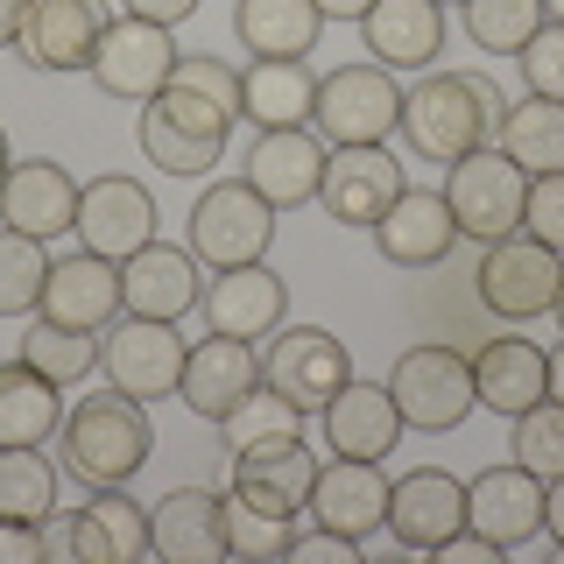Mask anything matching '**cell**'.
Segmentation results:
<instances>
[{
  "instance_id": "obj_37",
  "label": "cell",
  "mask_w": 564,
  "mask_h": 564,
  "mask_svg": "<svg viewBox=\"0 0 564 564\" xmlns=\"http://www.w3.org/2000/svg\"><path fill=\"white\" fill-rule=\"evenodd\" d=\"M57 508V473L43 445H0V516L8 522H43Z\"/></svg>"
},
{
  "instance_id": "obj_55",
  "label": "cell",
  "mask_w": 564,
  "mask_h": 564,
  "mask_svg": "<svg viewBox=\"0 0 564 564\" xmlns=\"http://www.w3.org/2000/svg\"><path fill=\"white\" fill-rule=\"evenodd\" d=\"M543 8H551V22H564V0H543Z\"/></svg>"
},
{
  "instance_id": "obj_10",
  "label": "cell",
  "mask_w": 564,
  "mask_h": 564,
  "mask_svg": "<svg viewBox=\"0 0 564 564\" xmlns=\"http://www.w3.org/2000/svg\"><path fill=\"white\" fill-rule=\"evenodd\" d=\"M261 381H269L275 395H290L304 416H317L352 381V352H346V339H332L325 325H282V339L269 332Z\"/></svg>"
},
{
  "instance_id": "obj_45",
  "label": "cell",
  "mask_w": 564,
  "mask_h": 564,
  "mask_svg": "<svg viewBox=\"0 0 564 564\" xmlns=\"http://www.w3.org/2000/svg\"><path fill=\"white\" fill-rule=\"evenodd\" d=\"M290 557H296V564H360V543L317 522L311 536H290Z\"/></svg>"
},
{
  "instance_id": "obj_9",
  "label": "cell",
  "mask_w": 564,
  "mask_h": 564,
  "mask_svg": "<svg viewBox=\"0 0 564 564\" xmlns=\"http://www.w3.org/2000/svg\"><path fill=\"white\" fill-rule=\"evenodd\" d=\"M184 352H191V339L176 332V317H134V311H120L113 325L99 332L106 381H113L120 395H141V402L176 395V381H184Z\"/></svg>"
},
{
  "instance_id": "obj_25",
  "label": "cell",
  "mask_w": 564,
  "mask_h": 564,
  "mask_svg": "<svg viewBox=\"0 0 564 564\" xmlns=\"http://www.w3.org/2000/svg\"><path fill=\"white\" fill-rule=\"evenodd\" d=\"M254 388H261V352L247 339H219V332H205V339L184 352V381H176V395H184L205 423H226V410H240V395H254Z\"/></svg>"
},
{
  "instance_id": "obj_28",
  "label": "cell",
  "mask_w": 564,
  "mask_h": 564,
  "mask_svg": "<svg viewBox=\"0 0 564 564\" xmlns=\"http://www.w3.org/2000/svg\"><path fill=\"white\" fill-rule=\"evenodd\" d=\"M360 35H367V57L388 64V70H423L445 50V8L437 0H375L360 14Z\"/></svg>"
},
{
  "instance_id": "obj_41",
  "label": "cell",
  "mask_w": 564,
  "mask_h": 564,
  "mask_svg": "<svg viewBox=\"0 0 564 564\" xmlns=\"http://www.w3.org/2000/svg\"><path fill=\"white\" fill-rule=\"evenodd\" d=\"M516 466H529L536 480H557L564 473V402L543 395L536 410L516 416Z\"/></svg>"
},
{
  "instance_id": "obj_32",
  "label": "cell",
  "mask_w": 564,
  "mask_h": 564,
  "mask_svg": "<svg viewBox=\"0 0 564 564\" xmlns=\"http://www.w3.org/2000/svg\"><path fill=\"white\" fill-rule=\"evenodd\" d=\"M234 35L247 57H311L325 14L317 0H234Z\"/></svg>"
},
{
  "instance_id": "obj_46",
  "label": "cell",
  "mask_w": 564,
  "mask_h": 564,
  "mask_svg": "<svg viewBox=\"0 0 564 564\" xmlns=\"http://www.w3.org/2000/svg\"><path fill=\"white\" fill-rule=\"evenodd\" d=\"M0 564H43V529L0 516Z\"/></svg>"
},
{
  "instance_id": "obj_33",
  "label": "cell",
  "mask_w": 564,
  "mask_h": 564,
  "mask_svg": "<svg viewBox=\"0 0 564 564\" xmlns=\"http://www.w3.org/2000/svg\"><path fill=\"white\" fill-rule=\"evenodd\" d=\"M57 381H43L35 367L14 352L0 360V445H50L57 437Z\"/></svg>"
},
{
  "instance_id": "obj_3",
  "label": "cell",
  "mask_w": 564,
  "mask_h": 564,
  "mask_svg": "<svg viewBox=\"0 0 564 564\" xmlns=\"http://www.w3.org/2000/svg\"><path fill=\"white\" fill-rule=\"evenodd\" d=\"M141 155L170 176H205L219 170L226 155V134H234V113H219L212 99L184 93V85H163L149 106H141Z\"/></svg>"
},
{
  "instance_id": "obj_48",
  "label": "cell",
  "mask_w": 564,
  "mask_h": 564,
  "mask_svg": "<svg viewBox=\"0 0 564 564\" xmlns=\"http://www.w3.org/2000/svg\"><path fill=\"white\" fill-rule=\"evenodd\" d=\"M431 557H445V564H494L501 551H494V543L480 536V529H458V536H445V543H437Z\"/></svg>"
},
{
  "instance_id": "obj_57",
  "label": "cell",
  "mask_w": 564,
  "mask_h": 564,
  "mask_svg": "<svg viewBox=\"0 0 564 564\" xmlns=\"http://www.w3.org/2000/svg\"><path fill=\"white\" fill-rule=\"evenodd\" d=\"M437 8H452V0H437Z\"/></svg>"
},
{
  "instance_id": "obj_18",
  "label": "cell",
  "mask_w": 564,
  "mask_h": 564,
  "mask_svg": "<svg viewBox=\"0 0 564 564\" xmlns=\"http://www.w3.org/2000/svg\"><path fill=\"white\" fill-rule=\"evenodd\" d=\"M120 311H128V304H120V261L93 254V247L50 261V282H43V304H35V317L70 325V332H106Z\"/></svg>"
},
{
  "instance_id": "obj_11",
  "label": "cell",
  "mask_w": 564,
  "mask_h": 564,
  "mask_svg": "<svg viewBox=\"0 0 564 564\" xmlns=\"http://www.w3.org/2000/svg\"><path fill=\"white\" fill-rule=\"evenodd\" d=\"M176 29L163 22H141V14H113L99 35V57H93V85L106 99H134V106H149L155 93L170 85V70H176Z\"/></svg>"
},
{
  "instance_id": "obj_42",
  "label": "cell",
  "mask_w": 564,
  "mask_h": 564,
  "mask_svg": "<svg viewBox=\"0 0 564 564\" xmlns=\"http://www.w3.org/2000/svg\"><path fill=\"white\" fill-rule=\"evenodd\" d=\"M170 85H184V93H198V99L219 106V113H234V120H240V70L226 64V57L184 50V57H176V70H170Z\"/></svg>"
},
{
  "instance_id": "obj_38",
  "label": "cell",
  "mask_w": 564,
  "mask_h": 564,
  "mask_svg": "<svg viewBox=\"0 0 564 564\" xmlns=\"http://www.w3.org/2000/svg\"><path fill=\"white\" fill-rule=\"evenodd\" d=\"M226 445H219V458H234V452H247V445H269V437H304V410H296L290 395H275L269 381L254 388V395H240V410H226Z\"/></svg>"
},
{
  "instance_id": "obj_22",
  "label": "cell",
  "mask_w": 564,
  "mask_h": 564,
  "mask_svg": "<svg viewBox=\"0 0 564 564\" xmlns=\"http://www.w3.org/2000/svg\"><path fill=\"white\" fill-rule=\"evenodd\" d=\"M106 22H113L106 0H29V22H22L14 50L35 70H93Z\"/></svg>"
},
{
  "instance_id": "obj_52",
  "label": "cell",
  "mask_w": 564,
  "mask_h": 564,
  "mask_svg": "<svg viewBox=\"0 0 564 564\" xmlns=\"http://www.w3.org/2000/svg\"><path fill=\"white\" fill-rule=\"evenodd\" d=\"M367 8H375V0H317V14H325V22H360Z\"/></svg>"
},
{
  "instance_id": "obj_23",
  "label": "cell",
  "mask_w": 564,
  "mask_h": 564,
  "mask_svg": "<svg viewBox=\"0 0 564 564\" xmlns=\"http://www.w3.org/2000/svg\"><path fill=\"white\" fill-rule=\"evenodd\" d=\"M311 516L325 529H339V536H352V543H367L375 529H388V473H381V458L332 452V466H317V480H311Z\"/></svg>"
},
{
  "instance_id": "obj_4",
  "label": "cell",
  "mask_w": 564,
  "mask_h": 564,
  "mask_svg": "<svg viewBox=\"0 0 564 564\" xmlns=\"http://www.w3.org/2000/svg\"><path fill=\"white\" fill-rule=\"evenodd\" d=\"M275 219H282V212L261 198L247 176H226V184H212L205 198L191 205V254H198L212 275H219V269H247V261H269Z\"/></svg>"
},
{
  "instance_id": "obj_34",
  "label": "cell",
  "mask_w": 564,
  "mask_h": 564,
  "mask_svg": "<svg viewBox=\"0 0 564 564\" xmlns=\"http://www.w3.org/2000/svg\"><path fill=\"white\" fill-rule=\"evenodd\" d=\"M494 149L529 176L564 170V99H516L508 120H501V134H494Z\"/></svg>"
},
{
  "instance_id": "obj_51",
  "label": "cell",
  "mask_w": 564,
  "mask_h": 564,
  "mask_svg": "<svg viewBox=\"0 0 564 564\" xmlns=\"http://www.w3.org/2000/svg\"><path fill=\"white\" fill-rule=\"evenodd\" d=\"M22 22H29V0H0V50L22 43Z\"/></svg>"
},
{
  "instance_id": "obj_6",
  "label": "cell",
  "mask_w": 564,
  "mask_h": 564,
  "mask_svg": "<svg viewBox=\"0 0 564 564\" xmlns=\"http://www.w3.org/2000/svg\"><path fill=\"white\" fill-rule=\"evenodd\" d=\"M388 395H395V416L402 431H458L480 395H473V360L458 346H410L388 375Z\"/></svg>"
},
{
  "instance_id": "obj_53",
  "label": "cell",
  "mask_w": 564,
  "mask_h": 564,
  "mask_svg": "<svg viewBox=\"0 0 564 564\" xmlns=\"http://www.w3.org/2000/svg\"><path fill=\"white\" fill-rule=\"evenodd\" d=\"M551 402H564V346H551Z\"/></svg>"
},
{
  "instance_id": "obj_56",
  "label": "cell",
  "mask_w": 564,
  "mask_h": 564,
  "mask_svg": "<svg viewBox=\"0 0 564 564\" xmlns=\"http://www.w3.org/2000/svg\"><path fill=\"white\" fill-rule=\"evenodd\" d=\"M551 317H557V325H564V290H557V311H551Z\"/></svg>"
},
{
  "instance_id": "obj_39",
  "label": "cell",
  "mask_w": 564,
  "mask_h": 564,
  "mask_svg": "<svg viewBox=\"0 0 564 564\" xmlns=\"http://www.w3.org/2000/svg\"><path fill=\"white\" fill-rule=\"evenodd\" d=\"M43 282H50V254L35 234H14L0 226V317H22L43 304Z\"/></svg>"
},
{
  "instance_id": "obj_21",
  "label": "cell",
  "mask_w": 564,
  "mask_h": 564,
  "mask_svg": "<svg viewBox=\"0 0 564 564\" xmlns=\"http://www.w3.org/2000/svg\"><path fill=\"white\" fill-rule=\"evenodd\" d=\"M198 296H205V261L191 247L149 240L120 261V304L134 317H184V311H198Z\"/></svg>"
},
{
  "instance_id": "obj_26",
  "label": "cell",
  "mask_w": 564,
  "mask_h": 564,
  "mask_svg": "<svg viewBox=\"0 0 564 564\" xmlns=\"http://www.w3.org/2000/svg\"><path fill=\"white\" fill-rule=\"evenodd\" d=\"M149 536H155V557H170V564H219L226 557V494L170 487L149 508Z\"/></svg>"
},
{
  "instance_id": "obj_15",
  "label": "cell",
  "mask_w": 564,
  "mask_h": 564,
  "mask_svg": "<svg viewBox=\"0 0 564 564\" xmlns=\"http://www.w3.org/2000/svg\"><path fill=\"white\" fill-rule=\"evenodd\" d=\"M205 311V332H219V339H269L282 332V311H290V282H282L269 261H247V269H219L205 282L198 296Z\"/></svg>"
},
{
  "instance_id": "obj_1",
  "label": "cell",
  "mask_w": 564,
  "mask_h": 564,
  "mask_svg": "<svg viewBox=\"0 0 564 564\" xmlns=\"http://www.w3.org/2000/svg\"><path fill=\"white\" fill-rule=\"evenodd\" d=\"M508 120V93L487 70H431L416 93H402V141L423 163H458L487 149Z\"/></svg>"
},
{
  "instance_id": "obj_47",
  "label": "cell",
  "mask_w": 564,
  "mask_h": 564,
  "mask_svg": "<svg viewBox=\"0 0 564 564\" xmlns=\"http://www.w3.org/2000/svg\"><path fill=\"white\" fill-rule=\"evenodd\" d=\"M43 557H57V564H78V508H70V516H57V508H50L43 522Z\"/></svg>"
},
{
  "instance_id": "obj_43",
  "label": "cell",
  "mask_w": 564,
  "mask_h": 564,
  "mask_svg": "<svg viewBox=\"0 0 564 564\" xmlns=\"http://www.w3.org/2000/svg\"><path fill=\"white\" fill-rule=\"evenodd\" d=\"M516 64H522L529 99H564V22H543V29L516 50Z\"/></svg>"
},
{
  "instance_id": "obj_27",
  "label": "cell",
  "mask_w": 564,
  "mask_h": 564,
  "mask_svg": "<svg viewBox=\"0 0 564 564\" xmlns=\"http://www.w3.org/2000/svg\"><path fill=\"white\" fill-rule=\"evenodd\" d=\"M452 240H458V226H452V205H445V191H402L395 205L375 219V247L395 269H437V261L452 254Z\"/></svg>"
},
{
  "instance_id": "obj_20",
  "label": "cell",
  "mask_w": 564,
  "mask_h": 564,
  "mask_svg": "<svg viewBox=\"0 0 564 564\" xmlns=\"http://www.w3.org/2000/svg\"><path fill=\"white\" fill-rule=\"evenodd\" d=\"M466 529H480L494 551H516L543 529V480L529 466H487L466 480Z\"/></svg>"
},
{
  "instance_id": "obj_14",
  "label": "cell",
  "mask_w": 564,
  "mask_h": 564,
  "mask_svg": "<svg viewBox=\"0 0 564 564\" xmlns=\"http://www.w3.org/2000/svg\"><path fill=\"white\" fill-rule=\"evenodd\" d=\"M325 155L332 141L317 128H261L254 149H247V184L261 191L275 212H296V205H317V184H325Z\"/></svg>"
},
{
  "instance_id": "obj_54",
  "label": "cell",
  "mask_w": 564,
  "mask_h": 564,
  "mask_svg": "<svg viewBox=\"0 0 564 564\" xmlns=\"http://www.w3.org/2000/svg\"><path fill=\"white\" fill-rule=\"evenodd\" d=\"M8 163H14V155H8V128H0V176H8Z\"/></svg>"
},
{
  "instance_id": "obj_36",
  "label": "cell",
  "mask_w": 564,
  "mask_h": 564,
  "mask_svg": "<svg viewBox=\"0 0 564 564\" xmlns=\"http://www.w3.org/2000/svg\"><path fill=\"white\" fill-rule=\"evenodd\" d=\"M22 360H29L43 381L78 388V381L99 367V332H70V325H50V317H35V325L22 332Z\"/></svg>"
},
{
  "instance_id": "obj_19",
  "label": "cell",
  "mask_w": 564,
  "mask_h": 564,
  "mask_svg": "<svg viewBox=\"0 0 564 564\" xmlns=\"http://www.w3.org/2000/svg\"><path fill=\"white\" fill-rule=\"evenodd\" d=\"M0 226L35 240H57L78 226V176H70L57 155H29V163H8L0 176Z\"/></svg>"
},
{
  "instance_id": "obj_24",
  "label": "cell",
  "mask_w": 564,
  "mask_h": 564,
  "mask_svg": "<svg viewBox=\"0 0 564 564\" xmlns=\"http://www.w3.org/2000/svg\"><path fill=\"white\" fill-rule=\"evenodd\" d=\"M473 395H480V410L516 423L522 410H536V402L551 395V352L536 339H516V332L487 339L473 352Z\"/></svg>"
},
{
  "instance_id": "obj_13",
  "label": "cell",
  "mask_w": 564,
  "mask_h": 564,
  "mask_svg": "<svg viewBox=\"0 0 564 564\" xmlns=\"http://www.w3.org/2000/svg\"><path fill=\"white\" fill-rule=\"evenodd\" d=\"M402 191H410V176H402V163L388 155V141H367V149H332L325 155L317 205H325L339 226H367V234H375V219L402 198Z\"/></svg>"
},
{
  "instance_id": "obj_12",
  "label": "cell",
  "mask_w": 564,
  "mask_h": 564,
  "mask_svg": "<svg viewBox=\"0 0 564 564\" xmlns=\"http://www.w3.org/2000/svg\"><path fill=\"white\" fill-rule=\"evenodd\" d=\"M78 247H93L106 261H128L134 247L155 240V198L141 176H93V184H78Z\"/></svg>"
},
{
  "instance_id": "obj_8",
  "label": "cell",
  "mask_w": 564,
  "mask_h": 564,
  "mask_svg": "<svg viewBox=\"0 0 564 564\" xmlns=\"http://www.w3.org/2000/svg\"><path fill=\"white\" fill-rule=\"evenodd\" d=\"M480 304L508 325H529V317H551L557 311V290H564V254L529 234H501L487 240L480 254V275H473Z\"/></svg>"
},
{
  "instance_id": "obj_29",
  "label": "cell",
  "mask_w": 564,
  "mask_h": 564,
  "mask_svg": "<svg viewBox=\"0 0 564 564\" xmlns=\"http://www.w3.org/2000/svg\"><path fill=\"white\" fill-rule=\"evenodd\" d=\"M317 416H325V445L346 452V458H388L395 437H402V416H395L388 381H346Z\"/></svg>"
},
{
  "instance_id": "obj_49",
  "label": "cell",
  "mask_w": 564,
  "mask_h": 564,
  "mask_svg": "<svg viewBox=\"0 0 564 564\" xmlns=\"http://www.w3.org/2000/svg\"><path fill=\"white\" fill-rule=\"evenodd\" d=\"M128 14H141V22H163V29H176V22H191L198 14V0H120Z\"/></svg>"
},
{
  "instance_id": "obj_2",
  "label": "cell",
  "mask_w": 564,
  "mask_h": 564,
  "mask_svg": "<svg viewBox=\"0 0 564 564\" xmlns=\"http://www.w3.org/2000/svg\"><path fill=\"white\" fill-rule=\"evenodd\" d=\"M149 410H141V395H120L113 381H106V395H85L64 416V473L78 487H128L149 466Z\"/></svg>"
},
{
  "instance_id": "obj_31",
  "label": "cell",
  "mask_w": 564,
  "mask_h": 564,
  "mask_svg": "<svg viewBox=\"0 0 564 564\" xmlns=\"http://www.w3.org/2000/svg\"><path fill=\"white\" fill-rule=\"evenodd\" d=\"M317 70L304 57H254L240 70V120L254 128H311Z\"/></svg>"
},
{
  "instance_id": "obj_40",
  "label": "cell",
  "mask_w": 564,
  "mask_h": 564,
  "mask_svg": "<svg viewBox=\"0 0 564 564\" xmlns=\"http://www.w3.org/2000/svg\"><path fill=\"white\" fill-rule=\"evenodd\" d=\"M290 536H296V522L269 516V508H247L240 494L226 487V557H247V564L290 557Z\"/></svg>"
},
{
  "instance_id": "obj_17",
  "label": "cell",
  "mask_w": 564,
  "mask_h": 564,
  "mask_svg": "<svg viewBox=\"0 0 564 564\" xmlns=\"http://www.w3.org/2000/svg\"><path fill=\"white\" fill-rule=\"evenodd\" d=\"M458 529H466V480H452L445 466H416L388 480V536L402 551H437Z\"/></svg>"
},
{
  "instance_id": "obj_16",
  "label": "cell",
  "mask_w": 564,
  "mask_h": 564,
  "mask_svg": "<svg viewBox=\"0 0 564 564\" xmlns=\"http://www.w3.org/2000/svg\"><path fill=\"white\" fill-rule=\"evenodd\" d=\"M226 480L247 508H269V516L296 522L311 516V480H317V458L304 452V437H269V445H247L226 458Z\"/></svg>"
},
{
  "instance_id": "obj_5",
  "label": "cell",
  "mask_w": 564,
  "mask_h": 564,
  "mask_svg": "<svg viewBox=\"0 0 564 564\" xmlns=\"http://www.w3.org/2000/svg\"><path fill=\"white\" fill-rule=\"evenodd\" d=\"M311 128L332 141V149H367V141H388L402 128V85L388 64H339L317 78V106Z\"/></svg>"
},
{
  "instance_id": "obj_30",
  "label": "cell",
  "mask_w": 564,
  "mask_h": 564,
  "mask_svg": "<svg viewBox=\"0 0 564 564\" xmlns=\"http://www.w3.org/2000/svg\"><path fill=\"white\" fill-rule=\"evenodd\" d=\"M155 557L149 508L128 501V487H93V501L78 508V564H141Z\"/></svg>"
},
{
  "instance_id": "obj_44",
  "label": "cell",
  "mask_w": 564,
  "mask_h": 564,
  "mask_svg": "<svg viewBox=\"0 0 564 564\" xmlns=\"http://www.w3.org/2000/svg\"><path fill=\"white\" fill-rule=\"evenodd\" d=\"M522 234L564 254V170H551V176H529V198H522Z\"/></svg>"
},
{
  "instance_id": "obj_50",
  "label": "cell",
  "mask_w": 564,
  "mask_h": 564,
  "mask_svg": "<svg viewBox=\"0 0 564 564\" xmlns=\"http://www.w3.org/2000/svg\"><path fill=\"white\" fill-rule=\"evenodd\" d=\"M543 529H551L557 551H564V473H557V480H543Z\"/></svg>"
},
{
  "instance_id": "obj_7",
  "label": "cell",
  "mask_w": 564,
  "mask_h": 564,
  "mask_svg": "<svg viewBox=\"0 0 564 564\" xmlns=\"http://www.w3.org/2000/svg\"><path fill=\"white\" fill-rule=\"evenodd\" d=\"M522 198H529V170H516L501 149H473L445 163V205H452V226L458 240H501V234H522Z\"/></svg>"
},
{
  "instance_id": "obj_35",
  "label": "cell",
  "mask_w": 564,
  "mask_h": 564,
  "mask_svg": "<svg viewBox=\"0 0 564 564\" xmlns=\"http://www.w3.org/2000/svg\"><path fill=\"white\" fill-rule=\"evenodd\" d=\"M458 22H466L473 50H487V57H516V50L551 22V8L543 0H458Z\"/></svg>"
}]
</instances>
